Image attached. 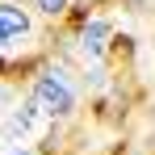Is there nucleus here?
<instances>
[{
    "label": "nucleus",
    "mask_w": 155,
    "mask_h": 155,
    "mask_svg": "<svg viewBox=\"0 0 155 155\" xmlns=\"http://www.w3.org/2000/svg\"><path fill=\"white\" fill-rule=\"evenodd\" d=\"M38 17L29 13L21 0H0V54H13L17 46L34 42Z\"/></svg>",
    "instance_id": "obj_3"
},
{
    "label": "nucleus",
    "mask_w": 155,
    "mask_h": 155,
    "mask_svg": "<svg viewBox=\"0 0 155 155\" xmlns=\"http://www.w3.org/2000/svg\"><path fill=\"white\" fill-rule=\"evenodd\" d=\"M25 8L38 17V21H46V25H59V21L67 17L71 0H25Z\"/></svg>",
    "instance_id": "obj_4"
},
{
    "label": "nucleus",
    "mask_w": 155,
    "mask_h": 155,
    "mask_svg": "<svg viewBox=\"0 0 155 155\" xmlns=\"http://www.w3.org/2000/svg\"><path fill=\"white\" fill-rule=\"evenodd\" d=\"M117 34V21L109 13H92L80 29H67V42L76 46V54L84 63H97V59H109V42Z\"/></svg>",
    "instance_id": "obj_2"
},
{
    "label": "nucleus",
    "mask_w": 155,
    "mask_h": 155,
    "mask_svg": "<svg viewBox=\"0 0 155 155\" xmlns=\"http://www.w3.org/2000/svg\"><path fill=\"white\" fill-rule=\"evenodd\" d=\"M92 13H97V8H92L88 0H71V8H67V17H63V21H67V29H80Z\"/></svg>",
    "instance_id": "obj_5"
},
{
    "label": "nucleus",
    "mask_w": 155,
    "mask_h": 155,
    "mask_svg": "<svg viewBox=\"0 0 155 155\" xmlns=\"http://www.w3.org/2000/svg\"><path fill=\"white\" fill-rule=\"evenodd\" d=\"M88 4H101V0H88Z\"/></svg>",
    "instance_id": "obj_6"
},
{
    "label": "nucleus",
    "mask_w": 155,
    "mask_h": 155,
    "mask_svg": "<svg viewBox=\"0 0 155 155\" xmlns=\"http://www.w3.org/2000/svg\"><path fill=\"white\" fill-rule=\"evenodd\" d=\"M29 97L42 105V113L51 117V122H71L80 113V80L76 71L67 67V63H59V59H38L34 67H29Z\"/></svg>",
    "instance_id": "obj_1"
}]
</instances>
